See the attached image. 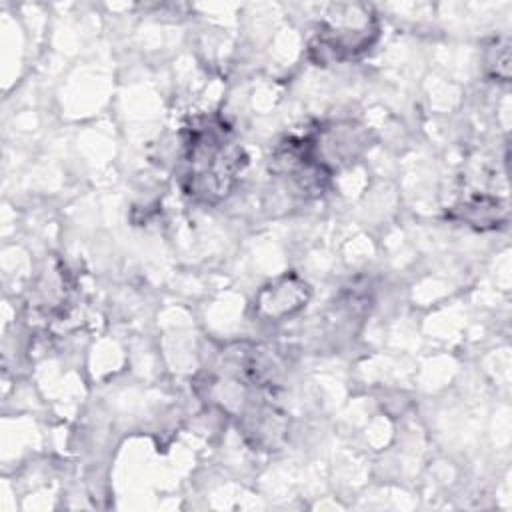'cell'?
Segmentation results:
<instances>
[{
    "label": "cell",
    "mask_w": 512,
    "mask_h": 512,
    "mask_svg": "<svg viewBox=\"0 0 512 512\" xmlns=\"http://www.w3.org/2000/svg\"><path fill=\"white\" fill-rule=\"evenodd\" d=\"M262 350L248 344L226 348L196 382L210 406L232 418L254 450H280L288 438V414L276 400Z\"/></svg>",
    "instance_id": "cell-1"
},
{
    "label": "cell",
    "mask_w": 512,
    "mask_h": 512,
    "mask_svg": "<svg viewBox=\"0 0 512 512\" xmlns=\"http://www.w3.org/2000/svg\"><path fill=\"white\" fill-rule=\"evenodd\" d=\"M246 164L234 128L220 114H202L184 126L176 174L182 192L194 202L214 206L226 200Z\"/></svg>",
    "instance_id": "cell-2"
},
{
    "label": "cell",
    "mask_w": 512,
    "mask_h": 512,
    "mask_svg": "<svg viewBox=\"0 0 512 512\" xmlns=\"http://www.w3.org/2000/svg\"><path fill=\"white\" fill-rule=\"evenodd\" d=\"M380 38L372 6L356 2L330 4L310 40L308 56L316 66L350 62L364 56Z\"/></svg>",
    "instance_id": "cell-3"
},
{
    "label": "cell",
    "mask_w": 512,
    "mask_h": 512,
    "mask_svg": "<svg viewBox=\"0 0 512 512\" xmlns=\"http://www.w3.org/2000/svg\"><path fill=\"white\" fill-rule=\"evenodd\" d=\"M270 172L300 196L322 194L332 176L314 154L308 134L284 138L272 150Z\"/></svg>",
    "instance_id": "cell-4"
},
{
    "label": "cell",
    "mask_w": 512,
    "mask_h": 512,
    "mask_svg": "<svg viewBox=\"0 0 512 512\" xmlns=\"http://www.w3.org/2000/svg\"><path fill=\"white\" fill-rule=\"evenodd\" d=\"M306 134L312 142L314 154L330 174L352 164L370 146L364 126L352 120L322 122Z\"/></svg>",
    "instance_id": "cell-5"
},
{
    "label": "cell",
    "mask_w": 512,
    "mask_h": 512,
    "mask_svg": "<svg viewBox=\"0 0 512 512\" xmlns=\"http://www.w3.org/2000/svg\"><path fill=\"white\" fill-rule=\"evenodd\" d=\"M310 300V286L294 272L282 274L264 284L254 298V312L268 320L280 322L300 312Z\"/></svg>",
    "instance_id": "cell-6"
},
{
    "label": "cell",
    "mask_w": 512,
    "mask_h": 512,
    "mask_svg": "<svg viewBox=\"0 0 512 512\" xmlns=\"http://www.w3.org/2000/svg\"><path fill=\"white\" fill-rule=\"evenodd\" d=\"M498 212L506 214V208L500 206V202L496 198H488V196H476L466 200L462 206L452 208L450 218L458 220V222H466L468 226L474 228H494L498 226Z\"/></svg>",
    "instance_id": "cell-7"
},
{
    "label": "cell",
    "mask_w": 512,
    "mask_h": 512,
    "mask_svg": "<svg viewBox=\"0 0 512 512\" xmlns=\"http://www.w3.org/2000/svg\"><path fill=\"white\" fill-rule=\"evenodd\" d=\"M486 70L492 78L508 82L510 78V44L508 40H494L486 52Z\"/></svg>",
    "instance_id": "cell-8"
}]
</instances>
